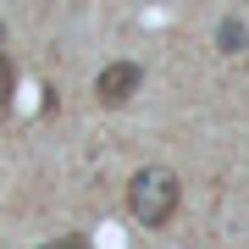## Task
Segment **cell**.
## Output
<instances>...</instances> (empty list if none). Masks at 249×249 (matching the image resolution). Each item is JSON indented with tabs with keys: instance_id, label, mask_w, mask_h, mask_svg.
I'll list each match as a JSON object with an SVG mask.
<instances>
[{
	"instance_id": "6da1fadb",
	"label": "cell",
	"mask_w": 249,
	"mask_h": 249,
	"mask_svg": "<svg viewBox=\"0 0 249 249\" xmlns=\"http://www.w3.org/2000/svg\"><path fill=\"white\" fill-rule=\"evenodd\" d=\"M127 211H133V222H144V227H166L172 211H178V178H172L166 166L133 172V183H127Z\"/></svg>"
},
{
	"instance_id": "5b68a950",
	"label": "cell",
	"mask_w": 249,
	"mask_h": 249,
	"mask_svg": "<svg viewBox=\"0 0 249 249\" xmlns=\"http://www.w3.org/2000/svg\"><path fill=\"white\" fill-rule=\"evenodd\" d=\"M45 249H89L83 238H55V244H45Z\"/></svg>"
},
{
	"instance_id": "3957f363",
	"label": "cell",
	"mask_w": 249,
	"mask_h": 249,
	"mask_svg": "<svg viewBox=\"0 0 249 249\" xmlns=\"http://www.w3.org/2000/svg\"><path fill=\"white\" fill-rule=\"evenodd\" d=\"M216 45H222L227 55H238V50L249 45V34H244V22H238V17H227V22H222V34H216Z\"/></svg>"
},
{
	"instance_id": "277c9868",
	"label": "cell",
	"mask_w": 249,
	"mask_h": 249,
	"mask_svg": "<svg viewBox=\"0 0 249 249\" xmlns=\"http://www.w3.org/2000/svg\"><path fill=\"white\" fill-rule=\"evenodd\" d=\"M11 89H17V72H11V61L0 55V116H6V106H11Z\"/></svg>"
},
{
	"instance_id": "7a4b0ae2",
	"label": "cell",
	"mask_w": 249,
	"mask_h": 249,
	"mask_svg": "<svg viewBox=\"0 0 249 249\" xmlns=\"http://www.w3.org/2000/svg\"><path fill=\"white\" fill-rule=\"evenodd\" d=\"M139 83H144V67H133V61H111V67L94 78V100H100V106H127Z\"/></svg>"
}]
</instances>
